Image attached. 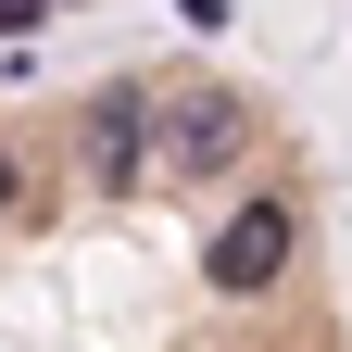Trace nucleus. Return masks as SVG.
<instances>
[{"label":"nucleus","instance_id":"obj_1","mask_svg":"<svg viewBox=\"0 0 352 352\" xmlns=\"http://www.w3.org/2000/svg\"><path fill=\"white\" fill-rule=\"evenodd\" d=\"M252 151V101L227 76H164L151 88V164L164 176H227Z\"/></svg>","mask_w":352,"mask_h":352},{"label":"nucleus","instance_id":"obj_2","mask_svg":"<svg viewBox=\"0 0 352 352\" xmlns=\"http://www.w3.org/2000/svg\"><path fill=\"white\" fill-rule=\"evenodd\" d=\"M289 239H302V227H289V201H239L227 227H214L201 277H214V289H277V277H289Z\"/></svg>","mask_w":352,"mask_h":352},{"label":"nucleus","instance_id":"obj_3","mask_svg":"<svg viewBox=\"0 0 352 352\" xmlns=\"http://www.w3.org/2000/svg\"><path fill=\"white\" fill-rule=\"evenodd\" d=\"M76 139H88V176H113V189H126V176H151V88H101Z\"/></svg>","mask_w":352,"mask_h":352},{"label":"nucleus","instance_id":"obj_4","mask_svg":"<svg viewBox=\"0 0 352 352\" xmlns=\"http://www.w3.org/2000/svg\"><path fill=\"white\" fill-rule=\"evenodd\" d=\"M38 13H51V0H0V25H38Z\"/></svg>","mask_w":352,"mask_h":352}]
</instances>
